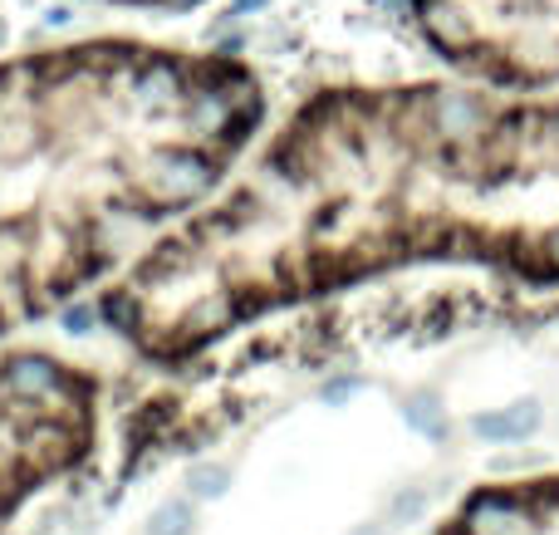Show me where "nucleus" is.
Instances as JSON below:
<instances>
[{"label":"nucleus","mask_w":559,"mask_h":535,"mask_svg":"<svg viewBox=\"0 0 559 535\" xmlns=\"http://www.w3.org/2000/svg\"><path fill=\"white\" fill-rule=\"evenodd\" d=\"M540 251H545V261H550L555 271H559V226H555V231H545V236H540Z\"/></svg>","instance_id":"nucleus-13"},{"label":"nucleus","mask_w":559,"mask_h":535,"mask_svg":"<svg viewBox=\"0 0 559 535\" xmlns=\"http://www.w3.org/2000/svg\"><path fill=\"white\" fill-rule=\"evenodd\" d=\"M501 413H506V423H511L515 442H521V438H531V432L540 428V418H545V413H540V399H515L511 408H501Z\"/></svg>","instance_id":"nucleus-8"},{"label":"nucleus","mask_w":559,"mask_h":535,"mask_svg":"<svg viewBox=\"0 0 559 535\" xmlns=\"http://www.w3.org/2000/svg\"><path fill=\"white\" fill-rule=\"evenodd\" d=\"M192 526H197L192 497H173V501H163V507L147 516V535H192Z\"/></svg>","instance_id":"nucleus-7"},{"label":"nucleus","mask_w":559,"mask_h":535,"mask_svg":"<svg viewBox=\"0 0 559 535\" xmlns=\"http://www.w3.org/2000/svg\"><path fill=\"white\" fill-rule=\"evenodd\" d=\"M427 45L486 88L559 79V0H407Z\"/></svg>","instance_id":"nucleus-3"},{"label":"nucleus","mask_w":559,"mask_h":535,"mask_svg":"<svg viewBox=\"0 0 559 535\" xmlns=\"http://www.w3.org/2000/svg\"><path fill=\"white\" fill-rule=\"evenodd\" d=\"M540 507L531 497L506 491H476L462 516V535H540Z\"/></svg>","instance_id":"nucleus-4"},{"label":"nucleus","mask_w":559,"mask_h":535,"mask_svg":"<svg viewBox=\"0 0 559 535\" xmlns=\"http://www.w3.org/2000/svg\"><path fill=\"white\" fill-rule=\"evenodd\" d=\"M403 423L413 432H423V438H432V442H442L447 432V408H442V399H437L432 389H417V393H407L403 399Z\"/></svg>","instance_id":"nucleus-5"},{"label":"nucleus","mask_w":559,"mask_h":535,"mask_svg":"<svg viewBox=\"0 0 559 535\" xmlns=\"http://www.w3.org/2000/svg\"><path fill=\"white\" fill-rule=\"evenodd\" d=\"M231 491V467L226 462H197L187 472V497L192 501H222Z\"/></svg>","instance_id":"nucleus-6"},{"label":"nucleus","mask_w":559,"mask_h":535,"mask_svg":"<svg viewBox=\"0 0 559 535\" xmlns=\"http://www.w3.org/2000/svg\"><path fill=\"white\" fill-rule=\"evenodd\" d=\"M388 531V521H364L358 531H348V535H383Z\"/></svg>","instance_id":"nucleus-14"},{"label":"nucleus","mask_w":559,"mask_h":535,"mask_svg":"<svg viewBox=\"0 0 559 535\" xmlns=\"http://www.w3.org/2000/svg\"><path fill=\"white\" fill-rule=\"evenodd\" d=\"M265 118L226 49L88 39L0 64V334L104 281L216 192Z\"/></svg>","instance_id":"nucleus-1"},{"label":"nucleus","mask_w":559,"mask_h":535,"mask_svg":"<svg viewBox=\"0 0 559 535\" xmlns=\"http://www.w3.org/2000/svg\"><path fill=\"white\" fill-rule=\"evenodd\" d=\"M108 5H153V10H187V5H202V0H108Z\"/></svg>","instance_id":"nucleus-12"},{"label":"nucleus","mask_w":559,"mask_h":535,"mask_svg":"<svg viewBox=\"0 0 559 535\" xmlns=\"http://www.w3.org/2000/svg\"><path fill=\"white\" fill-rule=\"evenodd\" d=\"M472 438L501 448V442H515V432H511V423H506V413H476V418H472Z\"/></svg>","instance_id":"nucleus-9"},{"label":"nucleus","mask_w":559,"mask_h":535,"mask_svg":"<svg viewBox=\"0 0 559 535\" xmlns=\"http://www.w3.org/2000/svg\"><path fill=\"white\" fill-rule=\"evenodd\" d=\"M364 389V379H354V373H338V379H324V389H319V399L329 403V408H344L354 393Z\"/></svg>","instance_id":"nucleus-11"},{"label":"nucleus","mask_w":559,"mask_h":535,"mask_svg":"<svg viewBox=\"0 0 559 535\" xmlns=\"http://www.w3.org/2000/svg\"><path fill=\"white\" fill-rule=\"evenodd\" d=\"M98 442V379L45 349H0V526Z\"/></svg>","instance_id":"nucleus-2"},{"label":"nucleus","mask_w":559,"mask_h":535,"mask_svg":"<svg viewBox=\"0 0 559 535\" xmlns=\"http://www.w3.org/2000/svg\"><path fill=\"white\" fill-rule=\"evenodd\" d=\"M423 511H427V491L423 487H407V491H397V497H393L388 521H393V526H403V521H417Z\"/></svg>","instance_id":"nucleus-10"}]
</instances>
